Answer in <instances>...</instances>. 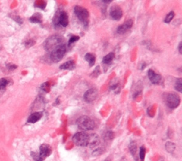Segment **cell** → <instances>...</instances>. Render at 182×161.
<instances>
[{
    "label": "cell",
    "instance_id": "cell-1",
    "mask_svg": "<svg viewBox=\"0 0 182 161\" xmlns=\"http://www.w3.org/2000/svg\"><path fill=\"white\" fill-rule=\"evenodd\" d=\"M63 44V37L59 34H55L49 37L43 43V48L47 52L51 53L61 45Z\"/></svg>",
    "mask_w": 182,
    "mask_h": 161
},
{
    "label": "cell",
    "instance_id": "cell-2",
    "mask_svg": "<svg viewBox=\"0 0 182 161\" xmlns=\"http://www.w3.org/2000/svg\"><path fill=\"white\" fill-rule=\"evenodd\" d=\"M78 129L82 131H92L96 128V123L88 116H82L76 120Z\"/></svg>",
    "mask_w": 182,
    "mask_h": 161
},
{
    "label": "cell",
    "instance_id": "cell-3",
    "mask_svg": "<svg viewBox=\"0 0 182 161\" xmlns=\"http://www.w3.org/2000/svg\"><path fill=\"white\" fill-rule=\"evenodd\" d=\"M74 11L78 20L83 24L85 27H88L89 25V18H90V14L88 9L80 6H76Z\"/></svg>",
    "mask_w": 182,
    "mask_h": 161
},
{
    "label": "cell",
    "instance_id": "cell-4",
    "mask_svg": "<svg viewBox=\"0 0 182 161\" xmlns=\"http://www.w3.org/2000/svg\"><path fill=\"white\" fill-rule=\"evenodd\" d=\"M89 140H90V134L85 131L78 132L73 136V142L77 146L86 147L88 146Z\"/></svg>",
    "mask_w": 182,
    "mask_h": 161
},
{
    "label": "cell",
    "instance_id": "cell-5",
    "mask_svg": "<svg viewBox=\"0 0 182 161\" xmlns=\"http://www.w3.org/2000/svg\"><path fill=\"white\" fill-rule=\"evenodd\" d=\"M67 52L66 44H62L50 53V59L53 62H58L63 58Z\"/></svg>",
    "mask_w": 182,
    "mask_h": 161
},
{
    "label": "cell",
    "instance_id": "cell-6",
    "mask_svg": "<svg viewBox=\"0 0 182 161\" xmlns=\"http://www.w3.org/2000/svg\"><path fill=\"white\" fill-rule=\"evenodd\" d=\"M165 102L169 109H175L181 103V97L175 92H170L166 96Z\"/></svg>",
    "mask_w": 182,
    "mask_h": 161
},
{
    "label": "cell",
    "instance_id": "cell-7",
    "mask_svg": "<svg viewBox=\"0 0 182 161\" xmlns=\"http://www.w3.org/2000/svg\"><path fill=\"white\" fill-rule=\"evenodd\" d=\"M53 25L56 27L59 26L66 27L68 25V15L65 11H59L53 20Z\"/></svg>",
    "mask_w": 182,
    "mask_h": 161
},
{
    "label": "cell",
    "instance_id": "cell-8",
    "mask_svg": "<svg viewBox=\"0 0 182 161\" xmlns=\"http://www.w3.org/2000/svg\"><path fill=\"white\" fill-rule=\"evenodd\" d=\"M98 96V91L96 88H90L84 93L83 98L87 103H91L97 99Z\"/></svg>",
    "mask_w": 182,
    "mask_h": 161
},
{
    "label": "cell",
    "instance_id": "cell-9",
    "mask_svg": "<svg viewBox=\"0 0 182 161\" xmlns=\"http://www.w3.org/2000/svg\"><path fill=\"white\" fill-rule=\"evenodd\" d=\"M38 153L39 156H40L41 160L43 161L46 158L50 156L51 154L52 153V148H51V147L49 144L43 143V144L41 145V146L39 147V152Z\"/></svg>",
    "mask_w": 182,
    "mask_h": 161
},
{
    "label": "cell",
    "instance_id": "cell-10",
    "mask_svg": "<svg viewBox=\"0 0 182 161\" xmlns=\"http://www.w3.org/2000/svg\"><path fill=\"white\" fill-rule=\"evenodd\" d=\"M123 12L121 7H120L118 5H114L110 8V16L112 19L115 21H119L122 19Z\"/></svg>",
    "mask_w": 182,
    "mask_h": 161
},
{
    "label": "cell",
    "instance_id": "cell-11",
    "mask_svg": "<svg viewBox=\"0 0 182 161\" xmlns=\"http://www.w3.org/2000/svg\"><path fill=\"white\" fill-rule=\"evenodd\" d=\"M133 26V21L132 19H128L125 22H124L122 24L118 26L117 28V33L118 34H124L128 30H130Z\"/></svg>",
    "mask_w": 182,
    "mask_h": 161
},
{
    "label": "cell",
    "instance_id": "cell-12",
    "mask_svg": "<svg viewBox=\"0 0 182 161\" xmlns=\"http://www.w3.org/2000/svg\"><path fill=\"white\" fill-rule=\"evenodd\" d=\"M147 75H148V78H149L150 82H151L152 84H159L162 80V77L161 74L156 73L153 70L149 69L148 70Z\"/></svg>",
    "mask_w": 182,
    "mask_h": 161
},
{
    "label": "cell",
    "instance_id": "cell-13",
    "mask_svg": "<svg viewBox=\"0 0 182 161\" xmlns=\"http://www.w3.org/2000/svg\"><path fill=\"white\" fill-rule=\"evenodd\" d=\"M43 117L42 112H34L29 116L28 119H27V122L29 123H35L37 121H39Z\"/></svg>",
    "mask_w": 182,
    "mask_h": 161
},
{
    "label": "cell",
    "instance_id": "cell-14",
    "mask_svg": "<svg viewBox=\"0 0 182 161\" xmlns=\"http://www.w3.org/2000/svg\"><path fill=\"white\" fill-rule=\"evenodd\" d=\"M100 143V138L96 133H92L90 134V140H89L88 146L90 148H94L99 145Z\"/></svg>",
    "mask_w": 182,
    "mask_h": 161
},
{
    "label": "cell",
    "instance_id": "cell-15",
    "mask_svg": "<svg viewBox=\"0 0 182 161\" xmlns=\"http://www.w3.org/2000/svg\"><path fill=\"white\" fill-rule=\"evenodd\" d=\"M61 70H73L76 68V62L74 60H68L62 65H61L59 67Z\"/></svg>",
    "mask_w": 182,
    "mask_h": 161
},
{
    "label": "cell",
    "instance_id": "cell-16",
    "mask_svg": "<svg viewBox=\"0 0 182 161\" xmlns=\"http://www.w3.org/2000/svg\"><path fill=\"white\" fill-rule=\"evenodd\" d=\"M129 149L132 157L135 159L136 161H137V146H136L135 141H132L130 142L129 145Z\"/></svg>",
    "mask_w": 182,
    "mask_h": 161
},
{
    "label": "cell",
    "instance_id": "cell-17",
    "mask_svg": "<svg viewBox=\"0 0 182 161\" xmlns=\"http://www.w3.org/2000/svg\"><path fill=\"white\" fill-rule=\"evenodd\" d=\"M84 59H85V60H86V61L88 62L89 66H90V67L93 66L95 63H96V56H95V54H93V53H86V55H85Z\"/></svg>",
    "mask_w": 182,
    "mask_h": 161
},
{
    "label": "cell",
    "instance_id": "cell-18",
    "mask_svg": "<svg viewBox=\"0 0 182 161\" xmlns=\"http://www.w3.org/2000/svg\"><path fill=\"white\" fill-rule=\"evenodd\" d=\"M29 21L33 23H41L42 22V14L40 13H35L29 18Z\"/></svg>",
    "mask_w": 182,
    "mask_h": 161
},
{
    "label": "cell",
    "instance_id": "cell-19",
    "mask_svg": "<svg viewBox=\"0 0 182 161\" xmlns=\"http://www.w3.org/2000/svg\"><path fill=\"white\" fill-rule=\"evenodd\" d=\"M115 58V53L113 52L109 53L108 54H107L105 56L103 57L102 58V63L104 65H110L113 60Z\"/></svg>",
    "mask_w": 182,
    "mask_h": 161
},
{
    "label": "cell",
    "instance_id": "cell-20",
    "mask_svg": "<svg viewBox=\"0 0 182 161\" xmlns=\"http://www.w3.org/2000/svg\"><path fill=\"white\" fill-rule=\"evenodd\" d=\"M110 90H113L116 94H118L120 92V82L118 81L114 82V83H110Z\"/></svg>",
    "mask_w": 182,
    "mask_h": 161
},
{
    "label": "cell",
    "instance_id": "cell-21",
    "mask_svg": "<svg viewBox=\"0 0 182 161\" xmlns=\"http://www.w3.org/2000/svg\"><path fill=\"white\" fill-rule=\"evenodd\" d=\"M165 148L169 153H173L176 148V146L174 143L168 141L165 144Z\"/></svg>",
    "mask_w": 182,
    "mask_h": 161
},
{
    "label": "cell",
    "instance_id": "cell-22",
    "mask_svg": "<svg viewBox=\"0 0 182 161\" xmlns=\"http://www.w3.org/2000/svg\"><path fill=\"white\" fill-rule=\"evenodd\" d=\"M174 88L175 90L179 92H182V79L181 78H178L176 80L174 84Z\"/></svg>",
    "mask_w": 182,
    "mask_h": 161
},
{
    "label": "cell",
    "instance_id": "cell-23",
    "mask_svg": "<svg viewBox=\"0 0 182 161\" xmlns=\"http://www.w3.org/2000/svg\"><path fill=\"white\" fill-rule=\"evenodd\" d=\"M175 14L174 11H170L169 14H167V15L166 16L165 19H164V22L166 23H169L172 21V19L174 17Z\"/></svg>",
    "mask_w": 182,
    "mask_h": 161
},
{
    "label": "cell",
    "instance_id": "cell-24",
    "mask_svg": "<svg viewBox=\"0 0 182 161\" xmlns=\"http://www.w3.org/2000/svg\"><path fill=\"white\" fill-rule=\"evenodd\" d=\"M100 73H101V70H100V66L98 65V66L96 67V68H95L94 70H93V71L92 73H91L90 76H91V77H94V78H96V77H98L99 75H100Z\"/></svg>",
    "mask_w": 182,
    "mask_h": 161
},
{
    "label": "cell",
    "instance_id": "cell-25",
    "mask_svg": "<svg viewBox=\"0 0 182 161\" xmlns=\"http://www.w3.org/2000/svg\"><path fill=\"white\" fill-rule=\"evenodd\" d=\"M145 155H146V148L144 146H141L140 148V153L139 156L141 161H144V158H145Z\"/></svg>",
    "mask_w": 182,
    "mask_h": 161
},
{
    "label": "cell",
    "instance_id": "cell-26",
    "mask_svg": "<svg viewBox=\"0 0 182 161\" xmlns=\"http://www.w3.org/2000/svg\"><path fill=\"white\" fill-rule=\"evenodd\" d=\"M34 6L36 7L40 8L41 9H44L46 7V2H44V1L36 2L34 4Z\"/></svg>",
    "mask_w": 182,
    "mask_h": 161
},
{
    "label": "cell",
    "instance_id": "cell-27",
    "mask_svg": "<svg viewBox=\"0 0 182 161\" xmlns=\"http://www.w3.org/2000/svg\"><path fill=\"white\" fill-rule=\"evenodd\" d=\"M8 84H9V81L7 79H5V78L0 79V90L5 89Z\"/></svg>",
    "mask_w": 182,
    "mask_h": 161
},
{
    "label": "cell",
    "instance_id": "cell-28",
    "mask_svg": "<svg viewBox=\"0 0 182 161\" xmlns=\"http://www.w3.org/2000/svg\"><path fill=\"white\" fill-rule=\"evenodd\" d=\"M79 39H80V37L78 36H71V38H69V41H68V46H71V45H72L73 44H74V43L76 42V41H78Z\"/></svg>",
    "mask_w": 182,
    "mask_h": 161
},
{
    "label": "cell",
    "instance_id": "cell-29",
    "mask_svg": "<svg viewBox=\"0 0 182 161\" xmlns=\"http://www.w3.org/2000/svg\"><path fill=\"white\" fill-rule=\"evenodd\" d=\"M41 88L44 92H48L49 91V89H50V84H49V82H44V83L41 84Z\"/></svg>",
    "mask_w": 182,
    "mask_h": 161
},
{
    "label": "cell",
    "instance_id": "cell-30",
    "mask_svg": "<svg viewBox=\"0 0 182 161\" xmlns=\"http://www.w3.org/2000/svg\"><path fill=\"white\" fill-rule=\"evenodd\" d=\"M34 44H35V41L33 40H31V39H30V40L27 41L24 43L25 47H26V48H30V47H31V46H33Z\"/></svg>",
    "mask_w": 182,
    "mask_h": 161
},
{
    "label": "cell",
    "instance_id": "cell-31",
    "mask_svg": "<svg viewBox=\"0 0 182 161\" xmlns=\"http://www.w3.org/2000/svg\"><path fill=\"white\" fill-rule=\"evenodd\" d=\"M7 68H8V70H14L17 69V66L16 65L9 63V64H7Z\"/></svg>",
    "mask_w": 182,
    "mask_h": 161
},
{
    "label": "cell",
    "instance_id": "cell-32",
    "mask_svg": "<svg viewBox=\"0 0 182 161\" xmlns=\"http://www.w3.org/2000/svg\"><path fill=\"white\" fill-rule=\"evenodd\" d=\"M13 19H14V21H17V23H19V24H21V23H23V20H22V19H21V17H19V16H15V17H14Z\"/></svg>",
    "mask_w": 182,
    "mask_h": 161
},
{
    "label": "cell",
    "instance_id": "cell-33",
    "mask_svg": "<svg viewBox=\"0 0 182 161\" xmlns=\"http://www.w3.org/2000/svg\"><path fill=\"white\" fill-rule=\"evenodd\" d=\"M105 136L108 139H112L113 138V133H112V131H108Z\"/></svg>",
    "mask_w": 182,
    "mask_h": 161
},
{
    "label": "cell",
    "instance_id": "cell-34",
    "mask_svg": "<svg viewBox=\"0 0 182 161\" xmlns=\"http://www.w3.org/2000/svg\"><path fill=\"white\" fill-rule=\"evenodd\" d=\"M146 66H147V64H146V62H141V63L140 64V65H139V69H140V70H144V68H146Z\"/></svg>",
    "mask_w": 182,
    "mask_h": 161
},
{
    "label": "cell",
    "instance_id": "cell-35",
    "mask_svg": "<svg viewBox=\"0 0 182 161\" xmlns=\"http://www.w3.org/2000/svg\"><path fill=\"white\" fill-rule=\"evenodd\" d=\"M178 50H179V54H182V43L180 42L178 46Z\"/></svg>",
    "mask_w": 182,
    "mask_h": 161
},
{
    "label": "cell",
    "instance_id": "cell-36",
    "mask_svg": "<svg viewBox=\"0 0 182 161\" xmlns=\"http://www.w3.org/2000/svg\"><path fill=\"white\" fill-rule=\"evenodd\" d=\"M102 3H105V5H109L110 3L112 2V0H103V1L101 2Z\"/></svg>",
    "mask_w": 182,
    "mask_h": 161
},
{
    "label": "cell",
    "instance_id": "cell-37",
    "mask_svg": "<svg viewBox=\"0 0 182 161\" xmlns=\"http://www.w3.org/2000/svg\"><path fill=\"white\" fill-rule=\"evenodd\" d=\"M56 104H57V105H59V99L58 98V99H56Z\"/></svg>",
    "mask_w": 182,
    "mask_h": 161
}]
</instances>
